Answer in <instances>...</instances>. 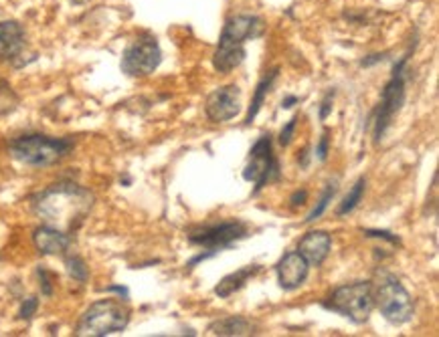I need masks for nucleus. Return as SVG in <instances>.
<instances>
[{
    "instance_id": "obj_11",
    "label": "nucleus",
    "mask_w": 439,
    "mask_h": 337,
    "mask_svg": "<svg viewBox=\"0 0 439 337\" xmlns=\"http://www.w3.org/2000/svg\"><path fill=\"white\" fill-rule=\"evenodd\" d=\"M276 271H278V283L283 291H296L306 283L308 273H310V265L298 250H292V252H285L280 259Z\"/></svg>"
},
{
    "instance_id": "obj_2",
    "label": "nucleus",
    "mask_w": 439,
    "mask_h": 337,
    "mask_svg": "<svg viewBox=\"0 0 439 337\" xmlns=\"http://www.w3.org/2000/svg\"><path fill=\"white\" fill-rule=\"evenodd\" d=\"M415 47H417V32L413 36V43L407 49V53L401 55V59L395 63L391 79L387 81L385 89L380 93V101H378L375 113L371 118L375 144L382 142L385 133L389 131V127L393 125V120L397 118V113L401 111V107L405 103V95H407V89H405L407 87V65L413 51H415Z\"/></svg>"
},
{
    "instance_id": "obj_19",
    "label": "nucleus",
    "mask_w": 439,
    "mask_h": 337,
    "mask_svg": "<svg viewBox=\"0 0 439 337\" xmlns=\"http://www.w3.org/2000/svg\"><path fill=\"white\" fill-rule=\"evenodd\" d=\"M278 77H280V67H274V69H269V71L259 79V83H257V87H255V93H253V99H251L249 109H247L245 125H251L253 120L257 118V113L261 111V107H263L267 95L272 91L274 83L278 81Z\"/></svg>"
},
{
    "instance_id": "obj_10",
    "label": "nucleus",
    "mask_w": 439,
    "mask_h": 337,
    "mask_svg": "<svg viewBox=\"0 0 439 337\" xmlns=\"http://www.w3.org/2000/svg\"><path fill=\"white\" fill-rule=\"evenodd\" d=\"M241 111V89L231 83L217 87L207 95L205 101V116L213 123L231 122Z\"/></svg>"
},
{
    "instance_id": "obj_17",
    "label": "nucleus",
    "mask_w": 439,
    "mask_h": 337,
    "mask_svg": "<svg viewBox=\"0 0 439 337\" xmlns=\"http://www.w3.org/2000/svg\"><path fill=\"white\" fill-rule=\"evenodd\" d=\"M259 271H261V265H247V267H241L239 271H235L231 275L223 276L219 283L215 285V295L219 299H229L231 295L241 291Z\"/></svg>"
},
{
    "instance_id": "obj_12",
    "label": "nucleus",
    "mask_w": 439,
    "mask_h": 337,
    "mask_svg": "<svg viewBox=\"0 0 439 337\" xmlns=\"http://www.w3.org/2000/svg\"><path fill=\"white\" fill-rule=\"evenodd\" d=\"M247 51H245V43L239 39H233L225 32H221L219 45L213 53V67L221 75H229L231 71H235L241 63L245 61Z\"/></svg>"
},
{
    "instance_id": "obj_29",
    "label": "nucleus",
    "mask_w": 439,
    "mask_h": 337,
    "mask_svg": "<svg viewBox=\"0 0 439 337\" xmlns=\"http://www.w3.org/2000/svg\"><path fill=\"white\" fill-rule=\"evenodd\" d=\"M334 95L336 91L334 89H330V91L324 95V99H322V103H320V111H318V116H320V122H326L328 120V116L332 113V103H334Z\"/></svg>"
},
{
    "instance_id": "obj_16",
    "label": "nucleus",
    "mask_w": 439,
    "mask_h": 337,
    "mask_svg": "<svg viewBox=\"0 0 439 337\" xmlns=\"http://www.w3.org/2000/svg\"><path fill=\"white\" fill-rule=\"evenodd\" d=\"M32 243L37 246V250L41 254H65L71 246V235L63 232V230H57L53 226H39L34 232H32Z\"/></svg>"
},
{
    "instance_id": "obj_23",
    "label": "nucleus",
    "mask_w": 439,
    "mask_h": 337,
    "mask_svg": "<svg viewBox=\"0 0 439 337\" xmlns=\"http://www.w3.org/2000/svg\"><path fill=\"white\" fill-rule=\"evenodd\" d=\"M17 107H19V95L10 87L8 81L0 79V118L2 116H8Z\"/></svg>"
},
{
    "instance_id": "obj_20",
    "label": "nucleus",
    "mask_w": 439,
    "mask_h": 337,
    "mask_svg": "<svg viewBox=\"0 0 439 337\" xmlns=\"http://www.w3.org/2000/svg\"><path fill=\"white\" fill-rule=\"evenodd\" d=\"M365 190H367V178L365 176H360L354 186L348 190V194L345 196V200L338 204V208H336V216H346L350 215L360 202H363V196H365Z\"/></svg>"
},
{
    "instance_id": "obj_36",
    "label": "nucleus",
    "mask_w": 439,
    "mask_h": 337,
    "mask_svg": "<svg viewBox=\"0 0 439 337\" xmlns=\"http://www.w3.org/2000/svg\"><path fill=\"white\" fill-rule=\"evenodd\" d=\"M71 2H73V4H85L88 0H71Z\"/></svg>"
},
{
    "instance_id": "obj_7",
    "label": "nucleus",
    "mask_w": 439,
    "mask_h": 337,
    "mask_svg": "<svg viewBox=\"0 0 439 337\" xmlns=\"http://www.w3.org/2000/svg\"><path fill=\"white\" fill-rule=\"evenodd\" d=\"M280 176H282V170L274 153L272 133H263L249 150V162L243 170V180L255 186L253 196H257L269 182H278Z\"/></svg>"
},
{
    "instance_id": "obj_22",
    "label": "nucleus",
    "mask_w": 439,
    "mask_h": 337,
    "mask_svg": "<svg viewBox=\"0 0 439 337\" xmlns=\"http://www.w3.org/2000/svg\"><path fill=\"white\" fill-rule=\"evenodd\" d=\"M65 267H67V273L73 281L77 283H85L90 279V269H88V263L79 257V254H67L65 257Z\"/></svg>"
},
{
    "instance_id": "obj_1",
    "label": "nucleus",
    "mask_w": 439,
    "mask_h": 337,
    "mask_svg": "<svg viewBox=\"0 0 439 337\" xmlns=\"http://www.w3.org/2000/svg\"><path fill=\"white\" fill-rule=\"evenodd\" d=\"M95 196L83 186L75 182H57L32 196V213L43 224L73 235L94 208Z\"/></svg>"
},
{
    "instance_id": "obj_5",
    "label": "nucleus",
    "mask_w": 439,
    "mask_h": 337,
    "mask_svg": "<svg viewBox=\"0 0 439 337\" xmlns=\"http://www.w3.org/2000/svg\"><path fill=\"white\" fill-rule=\"evenodd\" d=\"M373 295H375V305L389 323L403 325L413 319V313H415L413 297L393 273L389 271L376 273V279L373 281Z\"/></svg>"
},
{
    "instance_id": "obj_14",
    "label": "nucleus",
    "mask_w": 439,
    "mask_h": 337,
    "mask_svg": "<svg viewBox=\"0 0 439 337\" xmlns=\"http://www.w3.org/2000/svg\"><path fill=\"white\" fill-rule=\"evenodd\" d=\"M332 248V237L326 230H310L302 237L300 245H298V252L308 261L310 267H320Z\"/></svg>"
},
{
    "instance_id": "obj_3",
    "label": "nucleus",
    "mask_w": 439,
    "mask_h": 337,
    "mask_svg": "<svg viewBox=\"0 0 439 337\" xmlns=\"http://www.w3.org/2000/svg\"><path fill=\"white\" fill-rule=\"evenodd\" d=\"M75 148L73 138H51L43 133H29L10 140L8 152L10 155L32 168H47L59 164L63 157H67Z\"/></svg>"
},
{
    "instance_id": "obj_26",
    "label": "nucleus",
    "mask_w": 439,
    "mask_h": 337,
    "mask_svg": "<svg viewBox=\"0 0 439 337\" xmlns=\"http://www.w3.org/2000/svg\"><path fill=\"white\" fill-rule=\"evenodd\" d=\"M298 122H300V116H294V118L282 127V131H280V146H282V148H287V146L292 144V140H294V135H296Z\"/></svg>"
},
{
    "instance_id": "obj_9",
    "label": "nucleus",
    "mask_w": 439,
    "mask_h": 337,
    "mask_svg": "<svg viewBox=\"0 0 439 337\" xmlns=\"http://www.w3.org/2000/svg\"><path fill=\"white\" fill-rule=\"evenodd\" d=\"M249 237V224L243 220H223L205 226H196L188 232V243L203 248H211L221 252L223 248H229L233 243Z\"/></svg>"
},
{
    "instance_id": "obj_15",
    "label": "nucleus",
    "mask_w": 439,
    "mask_h": 337,
    "mask_svg": "<svg viewBox=\"0 0 439 337\" xmlns=\"http://www.w3.org/2000/svg\"><path fill=\"white\" fill-rule=\"evenodd\" d=\"M263 31H265V23H263L261 17H257V14H235V17H229L225 21L221 32L247 43L253 39H259Z\"/></svg>"
},
{
    "instance_id": "obj_8",
    "label": "nucleus",
    "mask_w": 439,
    "mask_h": 337,
    "mask_svg": "<svg viewBox=\"0 0 439 337\" xmlns=\"http://www.w3.org/2000/svg\"><path fill=\"white\" fill-rule=\"evenodd\" d=\"M160 63L162 51L156 36L150 32H142L125 47L120 67L127 77H148L160 67Z\"/></svg>"
},
{
    "instance_id": "obj_28",
    "label": "nucleus",
    "mask_w": 439,
    "mask_h": 337,
    "mask_svg": "<svg viewBox=\"0 0 439 337\" xmlns=\"http://www.w3.org/2000/svg\"><path fill=\"white\" fill-rule=\"evenodd\" d=\"M328 153H330V131L324 129V133L320 135V142L316 146V157L320 162H326L328 160Z\"/></svg>"
},
{
    "instance_id": "obj_33",
    "label": "nucleus",
    "mask_w": 439,
    "mask_h": 337,
    "mask_svg": "<svg viewBox=\"0 0 439 337\" xmlns=\"http://www.w3.org/2000/svg\"><path fill=\"white\" fill-rule=\"evenodd\" d=\"M296 103H300V97H296V95H287V97L282 101V109H292Z\"/></svg>"
},
{
    "instance_id": "obj_27",
    "label": "nucleus",
    "mask_w": 439,
    "mask_h": 337,
    "mask_svg": "<svg viewBox=\"0 0 439 337\" xmlns=\"http://www.w3.org/2000/svg\"><path fill=\"white\" fill-rule=\"evenodd\" d=\"M37 309H39V299H37V297H27V299L21 303V309H19V319L29 321V319L34 317Z\"/></svg>"
},
{
    "instance_id": "obj_31",
    "label": "nucleus",
    "mask_w": 439,
    "mask_h": 337,
    "mask_svg": "<svg viewBox=\"0 0 439 337\" xmlns=\"http://www.w3.org/2000/svg\"><path fill=\"white\" fill-rule=\"evenodd\" d=\"M389 59V53L385 51V53H373V55H367L365 59H360V67H373V65H378V63L387 61Z\"/></svg>"
},
{
    "instance_id": "obj_25",
    "label": "nucleus",
    "mask_w": 439,
    "mask_h": 337,
    "mask_svg": "<svg viewBox=\"0 0 439 337\" xmlns=\"http://www.w3.org/2000/svg\"><path fill=\"white\" fill-rule=\"evenodd\" d=\"M363 235L367 239H378V241H387L389 245H393L395 248H401L403 243L397 235L389 232V230H380V228H363Z\"/></svg>"
},
{
    "instance_id": "obj_4",
    "label": "nucleus",
    "mask_w": 439,
    "mask_h": 337,
    "mask_svg": "<svg viewBox=\"0 0 439 337\" xmlns=\"http://www.w3.org/2000/svg\"><path fill=\"white\" fill-rule=\"evenodd\" d=\"M322 307L326 311L343 315L356 325L367 323L373 313V307H375L373 281H354V283H348L343 287H336L322 301Z\"/></svg>"
},
{
    "instance_id": "obj_24",
    "label": "nucleus",
    "mask_w": 439,
    "mask_h": 337,
    "mask_svg": "<svg viewBox=\"0 0 439 337\" xmlns=\"http://www.w3.org/2000/svg\"><path fill=\"white\" fill-rule=\"evenodd\" d=\"M37 276H39V287H41V293H43L45 297H51V295H53V291H55V285H53L55 275H53V273H51L47 267L39 265V267H37Z\"/></svg>"
},
{
    "instance_id": "obj_21",
    "label": "nucleus",
    "mask_w": 439,
    "mask_h": 337,
    "mask_svg": "<svg viewBox=\"0 0 439 337\" xmlns=\"http://www.w3.org/2000/svg\"><path fill=\"white\" fill-rule=\"evenodd\" d=\"M336 192H338V186L336 182H330V184H326L324 188V192H322V196L318 198V202H316V206H314L312 210H310V215L306 216V224H310L314 220H318L320 216L326 213V208L330 206V202L334 200V196H336Z\"/></svg>"
},
{
    "instance_id": "obj_32",
    "label": "nucleus",
    "mask_w": 439,
    "mask_h": 337,
    "mask_svg": "<svg viewBox=\"0 0 439 337\" xmlns=\"http://www.w3.org/2000/svg\"><path fill=\"white\" fill-rule=\"evenodd\" d=\"M105 293H116V295H120V299H127V295H130V291H127V287H122V285H110V287H105Z\"/></svg>"
},
{
    "instance_id": "obj_34",
    "label": "nucleus",
    "mask_w": 439,
    "mask_h": 337,
    "mask_svg": "<svg viewBox=\"0 0 439 337\" xmlns=\"http://www.w3.org/2000/svg\"><path fill=\"white\" fill-rule=\"evenodd\" d=\"M298 162H300L302 168H308V162H310V148H304V150H302V153L298 155Z\"/></svg>"
},
{
    "instance_id": "obj_6",
    "label": "nucleus",
    "mask_w": 439,
    "mask_h": 337,
    "mask_svg": "<svg viewBox=\"0 0 439 337\" xmlns=\"http://www.w3.org/2000/svg\"><path fill=\"white\" fill-rule=\"evenodd\" d=\"M130 323V309L116 299H101L85 309L81 315L75 336L105 337L122 334Z\"/></svg>"
},
{
    "instance_id": "obj_18",
    "label": "nucleus",
    "mask_w": 439,
    "mask_h": 337,
    "mask_svg": "<svg viewBox=\"0 0 439 337\" xmlns=\"http://www.w3.org/2000/svg\"><path fill=\"white\" fill-rule=\"evenodd\" d=\"M209 334L223 337H241L255 334V323L241 315H229L209 325Z\"/></svg>"
},
{
    "instance_id": "obj_35",
    "label": "nucleus",
    "mask_w": 439,
    "mask_h": 337,
    "mask_svg": "<svg viewBox=\"0 0 439 337\" xmlns=\"http://www.w3.org/2000/svg\"><path fill=\"white\" fill-rule=\"evenodd\" d=\"M120 182H122L124 186H130V184H132V178H130V176H124V178H122Z\"/></svg>"
},
{
    "instance_id": "obj_30",
    "label": "nucleus",
    "mask_w": 439,
    "mask_h": 337,
    "mask_svg": "<svg viewBox=\"0 0 439 337\" xmlns=\"http://www.w3.org/2000/svg\"><path fill=\"white\" fill-rule=\"evenodd\" d=\"M308 202V190H296L292 196H289V206L292 208H300V206H304Z\"/></svg>"
},
{
    "instance_id": "obj_13",
    "label": "nucleus",
    "mask_w": 439,
    "mask_h": 337,
    "mask_svg": "<svg viewBox=\"0 0 439 337\" xmlns=\"http://www.w3.org/2000/svg\"><path fill=\"white\" fill-rule=\"evenodd\" d=\"M27 45L25 27L17 21H0V63L17 61Z\"/></svg>"
}]
</instances>
